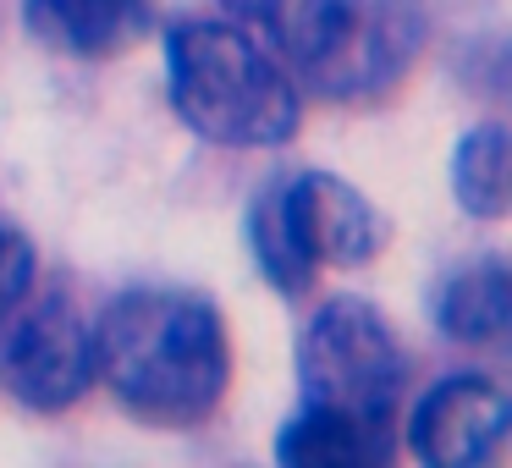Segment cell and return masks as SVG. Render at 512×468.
<instances>
[{
    "mask_svg": "<svg viewBox=\"0 0 512 468\" xmlns=\"http://www.w3.org/2000/svg\"><path fill=\"white\" fill-rule=\"evenodd\" d=\"M276 457L287 468H375L391 457V413L309 402L287 419Z\"/></svg>",
    "mask_w": 512,
    "mask_h": 468,
    "instance_id": "obj_9",
    "label": "cell"
},
{
    "mask_svg": "<svg viewBox=\"0 0 512 468\" xmlns=\"http://www.w3.org/2000/svg\"><path fill=\"white\" fill-rule=\"evenodd\" d=\"M430 45V12L419 0H325L287 61L314 94L342 105L386 100Z\"/></svg>",
    "mask_w": 512,
    "mask_h": 468,
    "instance_id": "obj_4",
    "label": "cell"
},
{
    "mask_svg": "<svg viewBox=\"0 0 512 468\" xmlns=\"http://www.w3.org/2000/svg\"><path fill=\"white\" fill-rule=\"evenodd\" d=\"M166 83L182 127L221 149H276L298 138L303 111L281 61L248 28L182 17L166 28Z\"/></svg>",
    "mask_w": 512,
    "mask_h": 468,
    "instance_id": "obj_2",
    "label": "cell"
},
{
    "mask_svg": "<svg viewBox=\"0 0 512 468\" xmlns=\"http://www.w3.org/2000/svg\"><path fill=\"white\" fill-rule=\"evenodd\" d=\"M94 375L133 419L160 430L204 424L232 391V336L193 292H122L94 325Z\"/></svg>",
    "mask_w": 512,
    "mask_h": 468,
    "instance_id": "obj_1",
    "label": "cell"
},
{
    "mask_svg": "<svg viewBox=\"0 0 512 468\" xmlns=\"http://www.w3.org/2000/svg\"><path fill=\"white\" fill-rule=\"evenodd\" d=\"M12 331L0 336V380L23 408L67 413L94 386V331L67 292H28L12 314Z\"/></svg>",
    "mask_w": 512,
    "mask_h": 468,
    "instance_id": "obj_6",
    "label": "cell"
},
{
    "mask_svg": "<svg viewBox=\"0 0 512 468\" xmlns=\"http://www.w3.org/2000/svg\"><path fill=\"white\" fill-rule=\"evenodd\" d=\"M435 325L452 342H501L512 325V281L501 259H479V265L457 270L435 298Z\"/></svg>",
    "mask_w": 512,
    "mask_h": 468,
    "instance_id": "obj_10",
    "label": "cell"
},
{
    "mask_svg": "<svg viewBox=\"0 0 512 468\" xmlns=\"http://www.w3.org/2000/svg\"><path fill=\"white\" fill-rule=\"evenodd\" d=\"M248 243L265 281L303 298L320 270H358L386 248L380 210L331 171H303L259 193L248 210Z\"/></svg>",
    "mask_w": 512,
    "mask_h": 468,
    "instance_id": "obj_3",
    "label": "cell"
},
{
    "mask_svg": "<svg viewBox=\"0 0 512 468\" xmlns=\"http://www.w3.org/2000/svg\"><path fill=\"white\" fill-rule=\"evenodd\" d=\"M232 17H243L248 28H265L281 50H292L303 39V28L325 12V0H221Z\"/></svg>",
    "mask_w": 512,
    "mask_h": 468,
    "instance_id": "obj_12",
    "label": "cell"
},
{
    "mask_svg": "<svg viewBox=\"0 0 512 468\" xmlns=\"http://www.w3.org/2000/svg\"><path fill=\"white\" fill-rule=\"evenodd\" d=\"M23 17L45 45L83 61H111L155 34L160 6L155 0H23Z\"/></svg>",
    "mask_w": 512,
    "mask_h": 468,
    "instance_id": "obj_8",
    "label": "cell"
},
{
    "mask_svg": "<svg viewBox=\"0 0 512 468\" xmlns=\"http://www.w3.org/2000/svg\"><path fill=\"white\" fill-rule=\"evenodd\" d=\"M507 441V391L485 375H446L408 419V452L435 468L490 463Z\"/></svg>",
    "mask_w": 512,
    "mask_h": 468,
    "instance_id": "obj_7",
    "label": "cell"
},
{
    "mask_svg": "<svg viewBox=\"0 0 512 468\" xmlns=\"http://www.w3.org/2000/svg\"><path fill=\"white\" fill-rule=\"evenodd\" d=\"M408 347L364 298H331L298 342V380L309 402L391 413L408 386Z\"/></svg>",
    "mask_w": 512,
    "mask_h": 468,
    "instance_id": "obj_5",
    "label": "cell"
},
{
    "mask_svg": "<svg viewBox=\"0 0 512 468\" xmlns=\"http://www.w3.org/2000/svg\"><path fill=\"white\" fill-rule=\"evenodd\" d=\"M452 193L468 215L479 221H501L512 204V160H507V133L496 122L474 127V133L457 144L452 160Z\"/></svg>",
    "mask_w": 512,
    "mask_h": 468,
    "instance_id": "obj_11",
    "label": "cell"
},
{
    "mask_svg": "<svg viewBox=\"0 0 512 468\" xmlns=\"http://www.w3.org/2000/svg\"><path fill=\"white\" fill-rule=\"evenodd\" d=\"M34 276H39L34 243H28L17 226L0 221V320H6V314H12L28 292H34Z\"/></svg>",
    "mask_w": 512,
    "mask_h": 468,
    "instance_id": "obj_13",
    "label": "cell"
}]
</instances>
